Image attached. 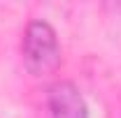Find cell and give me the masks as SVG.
<instances>
[{
	"mask_svg": "<svg viewBox=\"0 0 121 118\" xmlns=\"http://www.w3.org/2000/svg\"><path fill=\"white\" fill-rule=\"evenodd\" d=\"M23 67L33 76H49L60 67V44L56 30L42 19H33L21 37Z\"/></svg>",
	"mask_w": 121,
	"mask_h": 118,
	"instance_id": "cell-1",
	"label": "cell"
},
{
	"mask_svg": "<svg viewBox=\"0 0 121 118\" xmlns=\"http://www.w3.org/2000/svg\"><path fill=\"white\" fill-rule=\"evenodd\" d=\"M49 118H89L84 95L72 81H56L47 90Z\"/></svg>",
	"mask_w": 121,
	"mask_h": 118,
	"instance_id": "cell-2",
	"label": "cell"
}]
</instances>
